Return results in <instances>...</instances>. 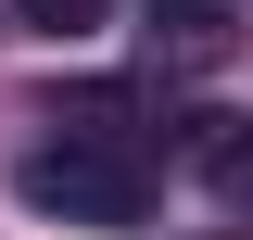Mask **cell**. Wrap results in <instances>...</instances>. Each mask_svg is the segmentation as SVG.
Instances as JSON below:
<instances>
[{
    "instance_id": "obj_4",
    "label": "cell",
    "mask_w": 253,
    "mask_h": 240,
    "mask_svg": "<svg viewBox=\"0 0 253 240\" xmlns=\"http://www.w3.org/2000/svg\"><path fill=\"white\" fill-rule=\"evenodd\" d=\"M177 152L203 164V177H253V114H190Z\"/></svg>"
},
{
    "instance_id": "obj_3",
    "label": "cell",
    "mask_w": 253,
    "mask_h": 240,
    "mask_svg": "<svg viewBox=\"0 0 253 240\" xmlns=\"http://www.w3.org/2000/svg\"><path fill=\"white\" fill-rule=\"evenodd\" d=\"M38 126H51V139H139L152 152V101L139 89H101V76L89 89H38Z\"/></svg>"
},
{
    "instance_id": "obj_6",
    "label": "cell",
    "mask_w": 253,
    "mask_h": 240,
    "mask_svg": "<svg viewBox=\"0 0 253 240\" xmlns=\"http://www.w3.org/2000/svg\"><path fill=\"white\" fill-rule=\"evenodd\" d=\"M215 240H253V228H215Z\"/></svg>"
},
{
    "instance_id": "obj_1",
    "label": "cell",
    "mask_w": 253,
    "mask_h": 240,
    "mask_svg": "<svg viewBox=\"0 0 253 240\" xmlns=\"http://www.w3.org/2000/svg\"><path fill=\"white\" fill-rule=\"evenodd\" d=\"M26 215H63V228H139L152 215V152L139 139H38L13 164Z\"/></svg>"
},
{
    "instance_id": "obj_5",
    "label": "cell",
    "mask_w": 253,
    "mask_h": 240,
    "mask_svg": "<svg viewBox=\"0 0 253 240\" xmlns=\"http://www.w3.org/2000/svg\"><path fill=\"white\" fill-rule=\"evenodd\" d=\"M13 13H26V26H38V38H89V26H101V13H114V0H13Z\"/></svg>"
},
{
    "instance_id": "obj_2",
    "label": "cell",
    "mask_w": 253,
    "mask_h": 240,
    "mask_svg": "<svg viewBox=\"0 0 253 240\" xmlns=\"http://www.w3.org/2000/svg\"><path fill=\"white\" fill-rule=\"evenodd\" d=\"M139 51H152L165 76H215V63L241 51V26H228V0H152V13H139Z\"/></svg>"
}]
</instances>
